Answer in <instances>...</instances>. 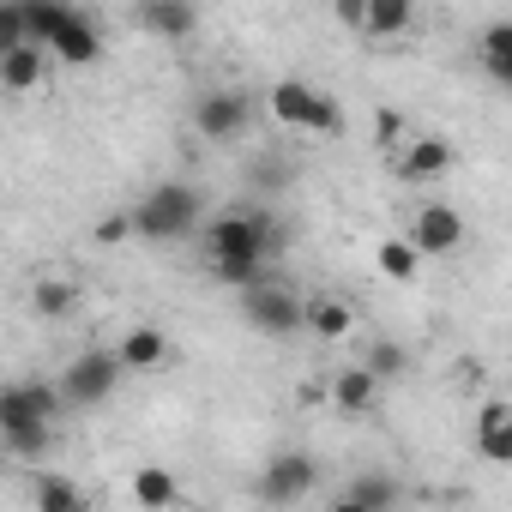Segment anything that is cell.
I'll list each match as a JSON object with an SVG mask.
<instances>
[{"label": "cell", "mask_w": 512, "mask_h": 512, "mask_svg": "<svg viewBox=\"0 0 512 512\" xmlns=\"http://www.w3.org/2000/svg\"><path fill=\"white\" fill-rule=\"evenodd\" d=\"M61 386L55 380H13L0 386V440H7L19 458H43L61 422Z\"/></svg>", "instance_id": "obj_1"}, {"label": "cell", "mask_w": 512, "mask_h": 512, "mask_svg": "<svg viewBox=\"0 0 512 512\" xmlns=\"http://www.w3.org/2000/svg\"><path fill=\"white\" fill-rule=\"evenodd\" d=\"M278 247H284V229H278V217L260 211V205H235V211H217V217L205 223V260L266 266Z\"/></svg>", "instance_id": "obj_2"}, {"label": "cell", "mask_w": 512, "mask_h": 512, "mask_svg": "<svg viewBox=\"0 0 512 512\" xmlns=\"http://www.w3.org/2000/svg\"><path fill=\"white\" fill-rule=\"evenodd\" d=\"M199 211H205L199 187H187V181H163V187H151V193L127 211V235H139V241H151V247H163V241H187V235L199 229Z\"/></svg>", "instance_id": "obj_3"}, {"label": "cell", "mask_w": 512, "mask_h": 512, "mask_svg": "<svg viewBox=\"0 0 512 512\" xmlns=\"http://www.w3.org/2000/svg\"><path fill=\"white\" fill-rule=\"evenodd\" d=\"M121 362H115V350H79L67 368H61V404L67 410H97V404H109L115 392H121Z\"/></svg>", "instance_id": "obj_4"}, {"label": "cell", "mask_w": 512, "mask_h": 512, "mask_svg": "<svg viewBox=\"0 0 512 512\" xmlns=\"http://www.w3.org/2000/svg\"><path fill=\"white\" fill-rule=\"evenodd\" d=\"M464 241H470V223H464V211H458V205L428 199V205H416V211H410L404 247L416 253V260H446V253H458Z\"/></svg>", "instance_id": "obj_5"}, {"label": "cell", "mask_w": 512, "mask_h": 512, "mask_svg": "<svg viewBox=\"0 0 512 512\" xmlns=\"http://www.w3.org/2000/svg\"><path fill=\"white\" fill-rule=\"evenodd\" d=\"M241 314H247L253 332H266V338H296L302 332V296L284 290V284H272V278L241 290Z\"/></svg>", "instance_id": "obj_6"}, {"label": "cell", "mask_w": 512, "mask_h": 512, "mask_svg": "<svg viewBox=\"0 0 512 512\" xmlns=\"http://www.w3.org/2000/svg\"><path fill=\"white\" fill-rule=\"evenodd\" d=\"M253 121V97L247 91H205L193 103V133L211 139V145H235Z\"/></svg>", "instance_id": "obj_7"}, {"label": "cell", "mask_w": 512, "mask_h": 512, "mask_svg": "<svg viewBox=\"0 0 512 512\" xmlns=\"http://www.w3.org/2000/svg\"><path fill=\"white\" fill-rule=\"evenodd\" d=\"M314 488H320L314 452H278V458L260 470V500H272V506H296V500H308Z\"/></svg>", "instance_id": "obj_8"}, {"label": "cell", "mask_w": 512, "mask_h": 512, "mask_svg": "<svg viewBox=\"0 0 512 512\" xmlns=\"http://www.w3.org/2000/svg\"><path fill=\"white\" fill-rule=\"evenodd\" d=\"M43 55H55L61 67H91V61L103 55V31H97V19L79 13V7H67V19H61V31L49 37Z\"/></svg>", "instance_id": "obj_9"}, {"label": "cell", "mask_w": 512, "mask_h": 512, "mask_svg": "<svg viewBox=\"0 0 512 512\" xmlns=\"http://www.w3.org/2000/svg\"><path fill=\"white\" fill-rule=\"evenodd\" d=\"M133 25L151 31V37H163V43H181V37L199 31V13L187 7V0H139V7H133Z\"/></svg>", "instance_id": "obj_10"}, {"label": "cell", "mask_w": 512, "mask_h": 512, "mask_svg": "<svg viewBox=\"0 0 512 512\" xmlns=\"http://www.w3.org/2000/svg\"><path fill=\"white\" fill-rule=\"evenodd\" d=\"M452 169V145L440 139V133H422V139H410L404 151H398V175L404 181H440Z\"/></svg>", "instance_id": "obj_11"}, {"label": "cell", "mask_w": 512, "mask_h": 512, "mask_svg": "<svg viewBox=\"0 0 512 512\" xmlns=\"http://www.w3.org/2000/svg\"><path fill=\"white\" fill-rule=\"evenodd\" d=\"M49 79V55L43 49H13V55H0V97H31L37 85Z\"/></svg>", "instance_id": "obj_12"}, {"label": "cell", "mask_w": 512, "mask_h": 512, "mask_svg": "<svg viewBox=\"0 0 512 512\" xmlns=\"http://www.w3.org/2000/svg\"><path fill=\"white\" fill-rule=\"evenodd\" d=\"M115 362H121V374H145V368H163V362H169V338H163L157 326H133V332L115 344Z\"/></svg>", "instance_id": "obj_13"}, {"label": "cell", "mask_w": 512, "mask_h": 512, "mask_svg": "<svg viewBox=\"0 0 512 512\" xmlns=\"http://www.w3.org/2000/svg\"><path fill=\"white\" fill-rule=\"evenodd\" d=\"M302 326L314 338H326V344H344L356 332V308L350 302H332V296H314V302H302Z\"/></svg>", "instance_id": "obj_14"}, {"label": "cell", "mask_w": 512, "mask_h": 512, "mask_svg": "<svg viewBox=\"0 0 512 512\" xmlns=\"http://www.w3.org/2000/svg\"><path fill=\"white\" fill-rule=\"evenodd\" d=\"M127 488H133V500H139L145 512L181 506V482H175V470H163V464H139V470L127 476Z\"/></svg>", "instance_id": "obj_15"}, {"label": "cell", "mask_w": 512, "mask_h": 512, "mask_svg": "<svg viewBox=\"0 0 512 512\" xmlns=\"http://www.w3.org/2000/svg\"><path fill=\"white\" fill-rule=\"evenodd\" d=\"M266 109H272L278 127L302 133V127H308V109H314V85H302V79H278V85L266 91Z\"/></svg>", "instance_id": "obj_16"}, {"label": "cell", "mask_w": 512, "mask_h": 512, "mask_svg": "<svg viewBox=\"0 0 512 512\" xmlns=\"http://www.w3.org/2000/svg\"><path fill=\"white\" fill-rule=\"evenodd\" d=\"M476 446H482L488 464H512V410H506L500 398L482 404V416H476Z\"/></svg>", "instance_id": "obj_17"}, {"label": "cell", "mask_w": 512, "mask_h": 512, "mask_svg": "<svg viewBox=\"0 0 512 512\" xmlns=\"http://www.w3.org/2000/svg\"><path fill=\"white\" fill-rule=\"evenodd\" d=\"M326 398L338 404V410H350V416H362V410H374V398H380V386L350 362V368H338L332 380H326Z\"/></svg>", "instance_id": "obj_18"}, {"label": "cell", "mask_w": 512, "mask_h": 512, "mask_svg": "<svg viewBox=\"0 0 512 512\" xmlns=\"http://www.w3.org/2000/svg\"><path fill=\"white\" fill-rule=\"evenodd\" d=\"M31 314H37V320H67V314H79V284H73V278H37V284H31Z\"/></svg>", "instance_id": "obj_19"}, {"label": "cell", "mask_w": 512, "mask_h": 512, "mask_svg": "<svg viewBox=\"0 0 512 512\" xmlns=\"http://www.w3.org/2000/svg\"><path fill=\"white\" fill-rule=\"evenodd\" d=\"M410 25H416V13L404 7V0H368V7H362V25H356V31L386 43V37H404Z\"/></svg>", "instance_id": "obj_20"}, {"label": "cell", "mask_w": 512, "mask_h": 512, "mask_svg": "<svg viewBox=\"0 0 512 512\" xmlns=\"http://www.w3.org/2000/svg\"><path fill=\"white\" fill-rule=\"evenodd\" d=\"M344 500H356L362 512H392V506H398V482H392L386 470H362V476L344 488Z\"/></svg>", "instance_id": "obj_21"}, {"label": "cell", "mask_w": 512, "mask_h": 512, "mask_svg": "<svg viewBox=\"0 0 512 512\" xmlns=\"http://www.w3.org/2000/svg\"><path fill=\"white\" fill-rule=\"evenodd\" d=\"M482 67H488V79L512 85V19H494L482 31Z\"/></svg>", "instance_id": "obj_22"}, {"label": "cell", "mask_w": 512, "mask_h": 512, "mask_svg": "<svg viewBox=\"0 0 512 512\" xmlns=\"http://www.w3.org/2000/svg\"><path fill=\"white\" fill-rule=\"evenodd\" d=\"M374 386H386V380H398L404 368H410V356H404V344H392V338H368V356L356 362Z\"/></svg>", "instance_id": "obj_23"}, {"label": "cell", "mask_w": 512, "mask_h": 512, "mask_svg": "<svg viewBox=\"0 0 512 512\" xmlns=\"http://www.w3.org/2000/svg\"><path fill=\"white\" fill-rule=\"evenodd\" d=\"M374 266H380V278H386V284H410L422 260H416V253L404 247V235H398V241H380V247H374Z\"/></svg>", "instance_id": "obj_24"}, {"label": "cell", "mask_w": 512, "mask_h": 512, "mask_svg": "<svg viewBox=\"0 0 512 512\" xmlns=\"http://www.w3.org/2000/svg\"><path fill=\"white\" fill-rule=\"evenodd\" d=\"M37 512H85V500H79V488L67 482V476H37Z\"/></svg>", "instance_id": "obj_25"}, {"label": "cell", "mask_w": 512, "mask_h": 512, "mask_svg": "<svg viewBox=\"0 0 512 512\" xmlns=\"http://www.w3.org/2000/svg\"><path fill=\"white\" fill-rule=\"evenodd\" d=\"M211 278L223 284V290H253L266 278V266H247V260H211Z\"/></svg>", "instance_id": "obj_26"}, {"label": "cell", "mask_w": 512, "mask_h": 512, "mask_svg": "<svg viewBox=\"0 0 512 512\" xmlns=\"http://www.w3.org/2000/svg\"><path fill=\"white\" fill-rule=\"evenodd\" d=\"M302 133H320V139H338L344 133V115H338V103L326 91H314V109H308V127Z\"/></svg>", "instance_id": "obj_27"}, {"label": "cell", "mask_w": 512, "mask_h": 512, "mask_svg": "<svg viewBox=\"0 0 512 512\" xmlns=\"http://www.w3.org/2000/svg\"><path fill=\"white\" fill-rule=\"evenodd\" d=\"M25 49V19H19V0H0V55Z\"/></svg>", "instance_id": "obj_28"}, {"label": "cell", "mask_w": 512, "mask_h": 512, "mask_svg": "<svg viewBox=\"0 0 512 512\" xmlns=\"http://www.w3.org/2000/svg\"><path fill=\"white\" fill-rule=\"evenodd\" d=\"M97 241H103V247H115V241H127V211H115V217H103V223H97Z\"/></svg>", "instance_id": "obj_29"}, {"label": "cell", "mask_w": 512, "mask_h": 512, "mask_svg": "<svg viewBox=\"0 0 512 512\" xmlns=\"http://www.w3.org/2000/svg\"><path fill=\"white\" fill-rule=\"evenodd\" d=\"M344 25H362V0H338V7H332Z\"/></svg>", "instance_id": "obj_30"}, {"label": "cell", "mask_w": 512, "mask_h": 512, "mask_svg": "<svg viewBox=\"0 0 512 512\" xmlns=\"http://www.w3.org/2000/svg\"><path fill=\"white\" fill-rule=\"evenodd\" d=\"M326 512H362V506H356V500H344V494H338V500H332V506H326Z\"/></svg>", "instance_id": "obj_31"}, {"label": "cell", "mask_w": 512, "mask_h": 512, "mask_svg": "<svg viewBox=\"0 0 512 512\" xmlns=\"http://www.w3.org/2000/svg\"><path fill=\"white\" fill-rule=\"evenodd\" d=\"M169 512H181V506H169Z\"/></svg>", "instance_id": "obj_32"}]
</instances>
